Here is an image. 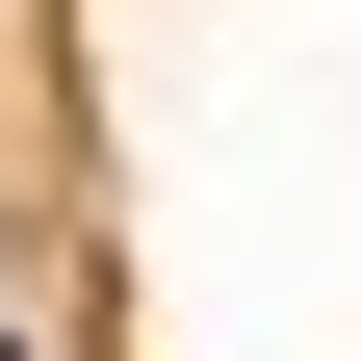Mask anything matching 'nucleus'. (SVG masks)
Returning <instances> with one entry per match:
<instances>
[{"label": "nucleus", "mask_w": 361, "mask_h": 361, "mask_svg": "<svg viewBox=\"0 0 361 361\" xmlns=\"http://www.w3.org/2000/svg\"><path fill=\"white\" fill-rule=\"evenodd\" d=\"M0 361H26V336H0Z\"/></svg>", "instance_id": "nucleus-1"}]
</instances>
